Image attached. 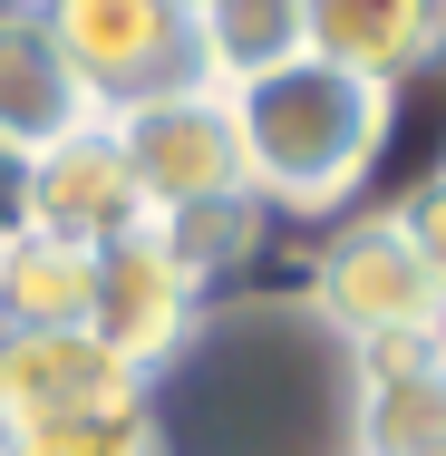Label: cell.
Returning a JSON list of instances; mask_svg holds the SVG:
<instances>
[{
	"mask_svg": "<svg viewBox=\"0 0 446 456\" xmlns=\"http://www.w3.org/2000/svg\"><path fill=\"white\" fill-rule=\"evenodd\" d=\"M437 175H446V166H437Z\"/></svg>",
	"mask_w": 446,
	"mask_h": 456,
	"instance_id": "17",
	"label": "cell"
},
{
	"mask_svg": "<svg viewBox=\"0 0 446 456\" xmlns=\"http://www.w3.org/2000/svg\"><path fill=\"white\" fill-rule=\"evenodd\" d=\"M88 291H97V253L29 233L0 253V330H88Z\"/></svg>",
	"mask_w": 446,
	"mask_h": 456,
	"instance_id": "13",
	"label": "cell"
},
{
	"mask_svg": "<svg viewBox=\"0 0 446 456\" xmlns=\"http://www.w3.org/2000/svg\"><path fill=\"white\" fill-rule=\"evenodd\" d=\"M388 214H398V233L418 243V263H427V273H437V291H446V175H427L408 204H388Z\"/></svg>",
	"mask_w": 446,
	"mask_h": 456,
	"instance_id": "15",
	"label": "cell"
},
{
	"mask_svg": "<svg viewBox=\"0 0 446 456\" xmlns=\"http://www.w3.org/2000/svg\"><path fill=\"white\" fill-rule=\"evenodd\" d=\"M301 59L408 97V78L446 59V10L437 0H301Z\"/></svg>",
	"mask_w": 446,
	"mask_h": 456,
	"instance_id": "8",
	"label": "cell"
},
{
	"mask_svg": "<svg viewBox=\"0 0 446 456\" xmlns=\"http://www.w3.org/2000/svg\"><path fill=\"white\" fill-rule=\"evenodd\" d=\"M204 281L184 273L175 253H166V233L146 224V233H126V243H107L97 253V291H88V340L107 360H126L136 379H156V369L184 350V330L204 321Z\"/></svg>",
	"mask_w": 446,
	"mask_h": 456,
	"instance_id": "7",
	"label": "cell"
},
{
	"mask_svg": "<svg viewBox=\"0 0 446 456\" xmlns=\"http://www.w3.org/2000/svg\"><path fill=\"white\" fill-rule=\"evenodd\" d=\"M29 233L39 243H69V253H107V243L146 233V194H136V175H126V156H117L107 126L49 146L29 166Z\"/></svg>",
	"mask_w": 446,
	"mask_h": 456,
	"instance_id": "9",
	"label": "cell"
},
{
	"mask_svg": "<svg viewBox=\"0 0 446 456\" xmlns=\"http://www.w3.org/2000/svg\"><path fill=\"white\" fill-rule=\"evenodd\" d=\"M10 243H29V166L0 146V253Z\"/></svg>",
	"mask_w": 446,
	"mask_h": 456,
	"instance_id": "16",
	"label": "cell"
},
{
	"mask_svg": "<svg viewBox=\"0 0 446 456\" xmlns=\"http://www.w3.org/2000/svg\"><path fill=\"white\" fill-rule=\"evenodd\" d=\"M88 126H107V117L88 107L59 29H49V10H0V146L20 166H39L49 146H69Z\"/></svg>",
	"mask_w": 446,
	"mask_h": 456,
	"instance_id": "10",
	"label": "cell"
},
{
	"mask_svg": "<svg viewBox=\"0 0 446 456\" xmlns=\"http://www.w3.org/2000/svg\"><path fill=\"white\" fill-rule=\"evenodd\" d=\"M311 321L340 350H388V340H446V291L418 263V243L398 233V214H350L320 233L311 273H301Z\"/></svg>",
	"mask_w": 446,
	"mask_h": 456,
	"instance_id": "4",
	"label": "cell"
},
{
	"mask_svg": "<svg viewBox=\"0 0 446 456\" xmlns=\"http://www.w3.org/2000/svg\"><path fill=\"white\" fill-rule=\"evenodd\" d=\"M194 49H204V88H253L301 59V0H194Z\"/></svg>",
	"mask_w": 446,
	"mask_h": 456,
	"instance_id": "12",
	"label": "cell"
},
{
	"mask_svg": "<svg viewBox=\"0 0 446 456\" xmlns=\"http://www.w3.org/2000/svg\"><path fill=\"white\" fill-rule=\"evenodd\" d=\"M0 456H156L146 379L88 330H0Z\"/></svg>",
	"mask_w": 446,
	"mask_h": 456,
	"instance_id": "3",
	"label": "cell"
},
{
	"mask_svg": "<svg viewBox=\"0 0 446 456\" xmlns=\"http://www.w3.org/2000/svg\"><path fill=\"white\" fill-rule=\"evenodd\" d=\"M359 350H340L301 291L204 301L184 350L146 379L156 456H350Z\"/></svg>",
	"mask_w": 446,
	"mask_h": 456,
	"instance_id": "1",
	"label": "cell"
},
{
	"mask_svg": "<svg viewBox=\"0 0 446 456\" xmlns=\"http://www.w3.org/2000/svg\"><path fill=\"white\" fill-rule=\"evenodd\" d=\"M49 29H59L97 117H136L156 97L204 88L194 0H49Z\"/></svg>",
	"mask_w": 446,
	"mask_h": 456,
	"instance_id": "5",
	"label": "cell"
},
{
	"mask_svg": "<svg viewBox=\"0 0 446 456\" xmlns=\"http://www.w3.org/2000/svg\"><path fill=\"white\" fill-rule=\"evenodd\" d=\"M223 107H233V146H243V194L263 214H301V224H330L369 184V166L388 156V126H398L388 88L340 78L320 59H291L253 88H233Z\"/></svg>",
	"mask_w": 446,
	"mask_h": 456,
	"instance_id": "2",
	"label": "cell"
},
{
	"mask_svg": "<svg viewBox=\"0 0 446 456\" xmlns=\"http://www.w3.org/2000/svg\"><path fill=\"white\" fill-rule=\"evenodd\" d=\"M350 456H446V340L359 350Z\"/></svg>",
	"mask_w": 446,
	"mask_h": 456,
	"instance_id": "11",
	"label": "cell"
},
{
	"mask_svg": "<svg viewBox=\"0 0 446 456\" xmlns=\"http://www.w3.org/2000/svg\"><path fill=\"white\" fill-rule=\"evenodd\" d=\"M126 175L146 194V224H175V214H204V204H233L243 194V146H233V107L223 88H184L156 97L136 117H107Z\"/></svg>",
	"mask_w": 446,
	"mask_h": 456,
	"instance_id": "6",
	"label": "cell"
},
{
	"mask_svg": "<svg viewBox=\"0 0 446 456\" xmlns=\"http://www.w3.org/2000/svg\"><path fill=\"white\" fill-rule=\"evenodd\" d=\"M263 224H272L263 204H253V194H233V204H204V214H175V224H156V233H166V253H175L184 273L214 291L233 263H253V253H263Z\"/></svg>",
	"mask_w": 446,
	"mask_h": 456,
	"instance_id": "14",
	"label": "cell"
}]
</instances>
